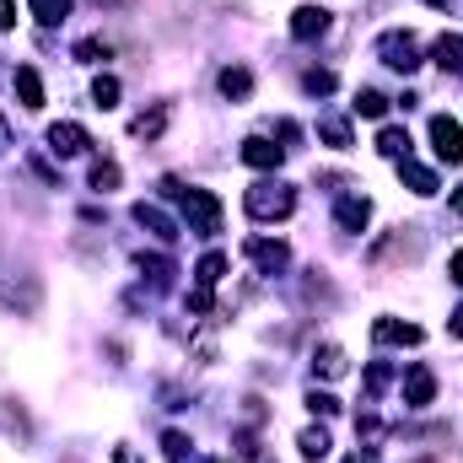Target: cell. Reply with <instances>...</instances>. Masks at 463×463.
<instances>
[{
  "instance_id": "cell-34",
  "label": "cell",
  "mask_w": 463,
  "mask_h": 463,
  "mask_svg": "<svg viewBox=\"0 0 463 463\" xmlns=\"http://www.w3.org/2000/svg\"><path fill=\"white\" fill-rule=\"evenodd\" d=\"M0 151H11V124L0 118Z\"/></svg>"
},
{
  "instance_id": "cell-16",
  "label": "cell",
  "mask_w": 463,
  "mask_h": 463,
  "mask_svg": "<svg viewBox=\"0 0 463 463\" xmlns=\"http://www.w3.org/2000/svg\"><path fill=\"white\" fill-rule=\"evenodd\" d=\"M135 222H140V227H151L156 237H162V242H173V237H178V227H173V222H167V216H162L156 205H146V200L135 205Z\"/></svg>"
},
{
  "instance_id": "cell-27",
  "label": "cell",
  "mask_w": 463,
  "mask_h": 463,
  "mask_svg": "<svg viewBox=\"0 0 463 463\" xmlns=\"http://www.w3.org/2000/svg\"><path fill=\"white\" fill-rule=\"evenodd\" d=\"M318 135H324L329 146H340V151L350 146V129H345V118H324V124H318Z\"/></svg>"
},
{
  "instance_id": "cell-36",
  "label": "cell",
  "mask_w": 463,
  "mask_h": 463,
  "mask_svg": "<svg viewBox=\"0 0 463 463\" xmlns=\"http://www.w3.org/2000/svg\"><path fill=\"white\" fill-rule=\"evenodd\" d=\"M453 335H463V307L453 313Z\"/></svg>"
},
{
  "instance_id": "cell-4",
  "label": "cell",
  "mask_w": 463,
  "mask_h": 463,
  "mask_svg": "<svg viewBox=\"0 0 463 463\" xmlns=\"http://www.w3.org/2000/svg\"><path fill=\"white\" fill-rule=\"evenodd\" d=\"M431 146H437V162L458 167V162H463V129H458V118H448V114L431 118Z\"/></svg>"
},
{
  "instance_id": "cell-12",
  "label": "cell",
  "mask_w": 463,
  "mask_h": 463,
  "mask_svg": "<svg viewBox=\"0 0 463 463\" xmlns=\"http://www.w3.org/2000/svg\"><path fill=\"white\" fill-rule=\"evenodd\" d=\"M431 60L453 76V71H463V33H442L437 38V49H431Z\"/></svg>"
},
{
  "instance_id": "cell-29",
  "label": "cell",
  "mask_w": 463,
  "mask_h": 463,
  "mask_svg": "<svg viewBox=\"0 0 463 463\" xmlns=\"http://www.w3.org/2000/svg\"><path fill=\"white\" fill-rule=\"evenodd\" d=\"M76 54H81V60H109V43H103V38H81Z\"/></svg>"
},
{
  "instance_id": "cell-2",
  "label": "cell",
  "mask_w": 463,
  "mask_h": 463,
  "mask_svg": "<svg viewBox=\"0 0 463 463\" xmlns=\"http://www.w3.org/2000/svg\"><path fill=\"white\" fill-rule=\"evenodd\" d=\"M167 194L184 200L189 232H200V237H216V232H222V200H216V194H205V189H178L173 178H167Z\"/></svg>"
},
{
  "instance_id": "cell-18",
  "label": "cell",
  "mask_w": 463,
  "mask_h": 463,
  "mask_svg": "<svg viewBox=\"0 0 463 463\" xmlns=\"http://www.w3.org/2000/svg\"><path fill=\"white\" fill-rule=\"evenodd\" d=\"M377 151L393 156V162H404V156H410V129H393V124H388V129L377 135Z\"/></svg>"
},
{
  "instance_id": "cell-23",
  "label": "cell",
  "mask_w": 463,
  "mask_h": 463,
  "mask_svg": "<svg viewBox=\"0 0 463 463\" xmlns=\"http://www.w3.org/2000/svg\"><path fill=\"white\" fill-rule=\"evenodd\" d=\"M92 189H98V194L118 189V162H92Z\"/></svg>"
},
{
  "instance_id": "cell-6",
  "label": "cell",
  "mask_w": 463,
  "mask_h": 463,
  "mask_svg": "<svg viewBox=\"0 0 463 463\" xmlns=\"http://www.w3.org/2000/svg\"><path fill=\"white\" fill-rule=\"evenodd\" d=\"M291 33L307 43V38H324L329 33V11L324 5H302V11H291Z\"/></svg>"
},
{
  "instance_id": "cell-30",
  "label": "cell",
  "mask_w": 463,
  "mask_h": 463,
  "mask_svg": "<svg viewBox=\"0 0 463 463\" xmlns=\"http://www.w3.org/2000/svg\"><path fill=\"white\" fill-rule=\"evenodd\" d=\"M307 92H335V76L329 71H307Z\"/></svg>"
},
{
  "instance_id": "cell-10",
  "label": "cell",
  "mask_w": 463,
  "mask_h": 463,
  "mask_svg": "<svg viewBox=\"0 0 463 463\" xmlns=\"http://www.w3.org/2000/svg\"><path fill=\"white\" fill-rule=\"evenodd\" d=\"M242 162L248 167H280V146H269L264 135H248L242 140Z\"/></svg>"
},
{
  "instance_id": "cell-35",
  "label": "cell",
  "mask_w": 463,
  "mask_h": 463,
  "mask_svg": "<svg viewBox=\"0 0 463 463\" xmlns=\"http://www.w3.org/2000/svg\"><path fill=\"white\" fill-rule=\"evenodd\" d=\"M345 463H377V453H350Z\"/></svg>"
},
{
  "instance_id": "cell-32",
  "label": "cell",
  "mask_w": 463,
  "mask_h": 463,
  "mask_svg": "<svg viewBox=\"0 0 463 463\" xmlns=\"http://www.w3.org/2000/svg\"><path fill=\"white\" fill-rule=\"evenodd\" d=\"M448 275H453V280H458V286H463V248H458V253H453V264H448Z\"/></svg>"
},
{
  "instance_id": "cell-24",
  "label": "cell",
  "mask_w": 463,
  "mask_h": 463,
  "mask_svg": "<svg viewBox=\"0 0 463 463\" xmlns=\"http://www.w3.org/2000/svg\"><path fill=\"white\" fill-rule=\"evenodd\" d=\"M222 275H227V259H222V253H205V259H200V286L211 291Z\"/></svg>"
},
{
  "instance_id": "cell-5",
  "label": "cell",
  "mask_w": 463,
  "mask_h": 463,
  "mask_svg": "<svg viewBox=\"0 0 463 463\" xmlns=\"http://www.w3.org/2000/svg\"><path fill=\"white\" fill-rule=\"evenodd\" d=\"M437 399V377H431V366H410L404 372V404L410 410H426Z\"/></svg>"
},
{
  "instance_id": "cell-21",
  "label": "cell",
  "mask_w": 463,
  "mask_h": 463,
  "mask_svg": "<svg viewBox=\"0 0 463 463\" xmlns=\"http://www.w3.org/2000/svg\"><path fill=\"white\" fill-rule=\"evenodd\" d=\"M162 124H167V109H151V114H140V118H135L129 129H135L140 140H156V135H162Z\"/></svg>"
},
{
  "instance_id": "cell-15",
  "label": "cell",
  "mask_w": 463,
  "mask_h": 463,
  "mask_svg": "<svg viewBox=\"0 0 463 463\" xmlns=\"http://www.w3.org/2000/svg\"><path fill=\"white\" fill-rule=\"evenodd\" d=\"M399 178H404L415 194H437V173H431V167H420V162H410V156L399 162Z\"/></svg>"
},
{
  "instance_id": "cell-3",
  "label": "cell",
  "mask_w": 463,
  "mask_h": 463,
  "mask_svg": "<svg viewBox=\"0 0 463 463\" xmlns=\"http://www.w3.org/2000/svg\"><path fill=\"white\" fill-rule=\"evenodd\" d=\"M377 54H383V65H388V71H404V76L420 65V49H415V38H410V33H383V38H377Z\"/></svg>"
},
{
  "instance_id": "cell-13",
  "label": "cell",
  "mask_w": 463,
  "mask_h": 463,
  "mask_svg": "<svg viewBox=\"0 0 463 463\" xmlns=\"http://www.w3.org/2000/svg\"><path fill=\"white\" fill-rule=\"evenodd\" d=\"M16 92H22V109H43V81H38V71L33 65H16Z\"/></svg>"
},
{
  "instance_id": "cell-8",
  "label": "cell",
  "mask_w": 463,
  "mask_h": 463,
  "mask_svg": "<svg viewBox=\"0 0 463 463\" xmlns=\"http://www.w3.org/2000/svg\"><path fill=\"white\" fill-rule=\"evenodd\" d=\"M248 259H253L264 275H275V269H286L291 253H286V242H264V237H253V242H248Z\"/></svg>"
},
{
  "instance_id": "cell-28",
  "label": "cell",
  "mask_w": 463,
  "mask_h": 463,
  "mask_svg": "<svg viewBox=\"0 0 463 463\" xmlns=\"http://www.w3.org/2000/svg\"><path fill=\"white\" fill-rule=\"evenodd\" d=\"M307 404H313V415H335V410H340V399H335V393H324V388H313V393H307Z\"/></svg>"
},
{
  "instance_id": "cell-7",
  "label": "cell",
  "mask_w": 463,
  "mask_h": 463,
  "mask_svg": "<svg viewBox=\"0 0 463 463\" xmlns=\"http://www.w3.org/2000/svg\"><path fill=\"white\" fill-rule=\"evenodd\" d=\"M49 151L54 156H81L87 151V129L81 124H54L49 129Z\"/></svg>"
},
{
  "instance_id": "cell-11",
  "label": "cell",
  "mask_w": 463,
  "mask_h": 463,
  "mask_svg": "<svg viewBox=\"0 0 463 463\" xmlns=\"http://www.w3.org/2000/svg\"><path fill=\"white\" fill-rule=\"evenodd\" d=\"M372 335H377L383 345H420V329H415V324H393V318H377Z\"/></svg>"
},
{
  "instance_id": "cell-31",
  "label": "cell",
  "mask_w": 463,
  "mask_h": 463,
  "mask_svg": "<svg viewBox=\"0 0 463 463\" xmlns=\"http://www.w3.org/2000/svg\"><path fill=\"white\" fill-rule=\"evenodd\" d=\"M16 27V0H0V33Z\"/></svg>"
},
{
  "instance_id": "cell-26",
  "label": "cell",
  "mask_w": 463,
  "mask_h": 463,
  "mask_svg": "<svg viewBox=\"0 0 463 463\" xmlns=\"http://www.w3.org/2000/svg\"><path fill=\"white\" fill-rule=\"evenodd\" d=\"M65 11H71V0H33L38 22H65Z\"/></svg>"
},
{
  "instance_id": "cell-14",
  "label": "cell",
  "mask_w": 463,
  "mask_h": 463,
  "mask_svg": "<svg viewBox=\"0 0 463 463\" xmlns=\"http://www.w3.org/2000/svg\"><path fill=\"white\" fill-rule=\"evenodd\" d=\"M216 87H222V98H232V103H242V98L253 92V76H248L242 65H227V71L216 76Z\"/></svg>"
},
{
  "instance_id": "cell-25",
  "label": "cell",
  "mask_w": 463,
  "mask_h": 463,
  "mask_svg": "<svg viewBox=\"0 0 463 463\" xmlns=\"http://www.w3.org/2000/svg\"><path fill=\"white\" fill-rule=\"evenodd\" d=\"M162 448H167V458H173V463H194V453H189V437H184V431H167V437H162Z\"/></svg>"
},
{
  "instance_id": "cell-20",
  "label": "cell",
  "mask_w": 463,
  "mask_h": 463,
  "mask_svg": "<svg viewBox=\"0 0 463 463\" xmlns=\"http://www.w3.org/2000/svg\"><path fill=\"white\" fill-rule=\"evenodd\" d=\"M297 448H302V458H324V453H329V431H324V426H307V431L297 437Z\"/></svg>"
},
{
  "instance_id": "cell-17",
  "label": "cell",
  "mask_w": 463,
  "mask_h": 463,
  "mask_svg": "<svg viewBox=\"0 0 463 463\" xmlns=\"http://www.w3.org/2000/svg\"><path fill=\"white\" fill-rule=\"evenodd\" d=\"M313 372H324V377H345V350L340 345H318L313 350Z\"/></svg>"
},
{
  "instance_id": "cell-38",
  "label": "cell",
  "mask_w": 463,
  "mask_h": 463,
  "mask_svg": "<svg viewBox=\"0 0 463 463\" xmlns=\"http://www.w3.org/2000/svg\"><path fill=\"white\" fill-rule=\"evenodd\" d=\"M431 5H448V0H431Z\"/></svg>"
},
{
  "instance_id": "cell-39",
  "label": "cell",
  "mask_w": 463,
  "mask_h": 463,
  "mask_svg": "<svg viewBox=\"0 0 463 463\" xmlns=\"http://www.w3.org/2000/svg\"><path fill=\"white\" fill-rule=\"evenodd\" d=\"M216 463H222V458H216Z\"/></svg>"
},
{
  "instance_id": "cell-22",
  "label": "cell",
  "mask_w": 463,
  "mask_h": 463,
  "mask_svg": "<svg viewBox=\"0 0 463 463\" xmlns=\"http://www.w3.org/2000/svg\"><path fill=\"white\" fill-rule=\"evenodd\" d=\"M92 103H98V109H114L118 103V76H98V81H92Z\"/></svg>"
},
{
  "instance_id": "cell-19",
  "label": "cell",
  "mask_w": 463,
  "mask_h": 463,
  "mask_svg": "<svg viewBox=\"0 0 463 463\" xmlns=\"http://www.w3.org/2000/svg\"><path fill=\"white\" fill-rule=\"evenodd\" d=\"M350 109H355L361 118H383V114H388V98H383V92H372V87H361Z\"/></svg>"
},
{
  "instance_id": "cell-9",
  "label": "cell",
  "mask_w": 463,
  "mask_h": 463,
  "mask_svg": "<svg viewBox=\"0 0 463 463\" xmlns=\"http://www.w3.org/2000/svg\"><path fill=\"white\" fill-rule=\"evenodd\" d=\"M335 222H340L345 232H361L366 222H372V200H366V194H345L340 211H335Z\"/></svg>"
},
{
  "instance_id": "cell-1",
  "label": "cell",
  "mask_w": 463,
  "mask_h": 463,
  "mask_svg": "<svg viewBox=\"0 0 463 463\" xmlns=\"http://www.w3.org/2000/svg\"><path fill=\"white\" fill-rule=\"evenodd\" d=\"M242 205H248L253 222H286L297 211V189H286V184H253L242 194Z\"/></svg>"
},
{
  "instance_id": "cell-37",
  "label": "cell",
  "mask_w": 463,
  "mask_h": 463,
  "mask_svg": "<svg viewBox=\"0 0 463 463\" xmlns=\"http://www.w3.org/2000/svg\"><path fill=\"white\" fill-rule=\"evenodd\" d=\"M453 211H458V216H463V184H458V194H453Z\"/></svg>"
},
{
  "instance_id": "cell-33",
  "label": "cell",
  "mask_w": 463,
  "mask_h": 463,
  "mask_svg": "<svg viewBox=\"0 0 463 463\" xmlns=\"http://www.w3.org/2000/svg\"><path fill=\"white\" fill-rule=\"evenodd\" d=\"M114 463H140V458H135V448H114Z\"/></svg>"
}]
</instances>
